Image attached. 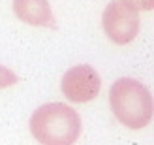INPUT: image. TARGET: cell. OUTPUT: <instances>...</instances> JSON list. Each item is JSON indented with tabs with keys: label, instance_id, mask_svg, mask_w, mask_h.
Returning <instances> with one entry per match:
<instances>
[{
	"label": "cell",
	"instance_id": "3",
	"mask_svg": "<svg viewBox=\"0 0 154 145\" xmlns=\"http://www.w3.org/2000/svg\"><path fill=\"white\" fill-rule=\"evenodd\" d=\"M102 25L111 42L119 45H126L134 42L139 34V27H141L139 10L128 0H113L103 10Z\"/></svg>",
	"mask_w": 154,
	"mask_h": 145
},
{
	"label": "cell",
	"instance_id": "2",
	"mask_svg": "<svg viewBox=\"0 0 154 145\" xmlns=\"http://www.w3.org/2000/svg\"><path fill=\"white\" fill-rule=\"evenodd\" d=\"M109 104L115 117L132 130L145 128L152 119V96L141 81L120 77L109 89Z\"/></svg>",
	"mask_w": 154,
	"mask_h": 145
},
{
	"label": "cell",
	"instance_id": "5",
	"mask_svg": "<svg viewBox=\"0 0 154 145\" xmlns=\"http://www.w3.org/2000/svg\"><path fill=\"white\" fill-rule=\"evenodd\" d=\"M13 13L32 27H57L49 0H13Z\"/></svg>",
	"mask_w": 154,
	"mask_h": 145
},
{
	"label": "cell",
	"instance_id": "7",
	"mask_svg": "<svg viewBox=\"0 0 154 145\" xmlns=\"http://www.w3.org/2000/svg\"><path fill=\"white\" fill-rule=\"evenodd\" d=\"M128 2H132L137 10H145V11L152 10V6H154V0H128Z\"/></svg>",
	"mask_w": 154,
	"mask_h": 145
},
{
	"label": "cell",
	"instance_id": "6",
	"mask_svg": "<svg viewBox=\"0 0 154 145\" xmlns=\"http://www.w3.org/2000/svg\"><path fill=\"white\" fill-rule=\"evenodd\" d=\"M17 81H19L17 74H15V72H11L10 68H6V66H2V64H0V89L11 87V85H15Z\"/></svg>",
	"mask_w": 154,
	"mask_h": 145
},
{
	"label": "cell",
	"instance_id": "1",
	"mask_svg": "<svg viewBox=\"0 0 154 145\" xmlns=\"http://www.w3.org/2000/svg\"><path fill=\"white\" fill-rule=\"evenodd\" d=\"M30 134L42 145H73L81 134V117L62 102L40 106L30 117Z\"/></svg>",
	"mask_w": 154,
	"mask_h": 145
},
{
	"label": "cell",
	"instance_id": "4",
	"mask_svg": "<svg viewBox=\"0 0 154 145\" xmlns=\"http://www.w3.org/2000/svg\"><path fill=\"white\" fill-rule=\"evenodd\" d=\"M62 93L70 102L85 104L90 102L100 94L102 89V79L100 74L88 64H77L72 66L62 77Z\"/></svg>",
	"mask_w": 154,
	"mask_h": 145
}]
</instances>
